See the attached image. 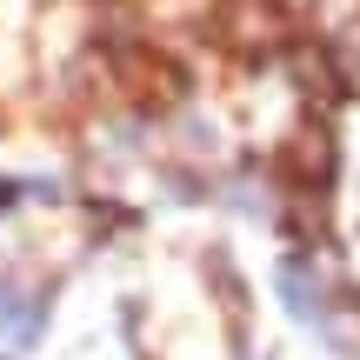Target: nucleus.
Returning <instances> with one entry per match:
<instances>
[{
    "label": "nucleus",
    "instance_id": "obj_5",
    "mask_svg": "<svg viewBox=\"0 0 360 360\" xmlns=\"http://www.w3.org/2000/svg\"><path fill=\"white\" fill-rule=\"evenodd\" d=\"M294 74H300L307 94H334V67H327L321 47H294Z\"/></svg>",
    "mask_w": 360,
    "mask_h": 360
},
{
    "label": "nucleus",
    "instance_id": "obj_4",
    "mask_svg": "<svg viewBox=\"0 0 360 360\" xmlns=\"http://www.w3.org/2000/svg\"><path fill=\"white\" fill-rule=\"evenodd\" d=\"M281 294H287V307H294L300 321H321V294H314V281L300 267H281Z\"/></svg>",
    "mask_w": 360,
    "mask_h": 360
},
{
    "label": "nucleus",
    "instance_id": "obj_3",
    "mask_svg": "<svg viewBox=\"0 0 360 360\" xmlns=\"http://www.w3.org/2000/svg\"><path fill=\"white\" fill-rule=\"evenodd\" d=\"M34 334H40V307H34V300L0 294V340H7V347H27Z\"/></svg>",
    "mask_w": 360,
    "mask_h": 360
},
{
    "label": "nucleus",
    "instance_id": "obj_2",
    "mask_svg": "<svg viewBox=\"0 0 360 360\" xmlns=\"http://www.w3.org/2000/svg\"><path fill=\"white\" fill-rule=\"evenodd\" d=\"M227 27H233L240 47H274L281 40V13L267 0H227Z\"/></svg>",
    "mask_w": 360,
    "mask_h": 360
},
{
    "label": "nucleus",
    "instance_id": "obj_1",
    "mask_svg": "<svg viewBox=\"0 0 360 360\" xmlns=\"http://www.w3.org/2000/svg\"><path fill=\"white\" fill-rule=\"evenodd\" d=\"M281 160H287V174H294V180L321 187V180L334 174V141H327L321 127H300L294 141H287V154H281Z\"/></svg>",
    "mask_w": 360,
    "mask_h": 360
}]
</instances>
